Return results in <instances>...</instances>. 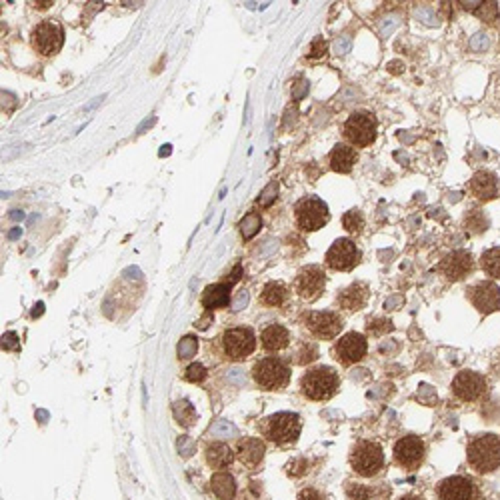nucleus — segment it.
Listing matches in <instances>:
<instances>
[{
	"mask_svg": "<svg viewBox=\"0 0 500 500\" xmlns=\"http://www.w3.org/2000/svg\"><path fill=\"white\" fill-rule=\"evenodd\" d=\"M466 456L476 472H494L500 466V437L496 434H479L469 442Z\"/></svg>",
	"mask_w": 500,
	"mask_h": 500,
	"instance_id": "f257e3e1",
	"label": "nucleus"
},
{
	"mask_svg": "<svg viewBox=\"0 0 500 500\" xmlns=\"http://www.w3.org/2000/svg\"><path fill=\"white\" fill-rule=\"evenodd\" d=\"M302 320H305V327H307L315 337L320 338V340H332V338H337L338 335H340L342 327H345L340 315L330 312V310H327V312L310 310V312H307V315L302 317Z\"/></svg>",
	"mask_w": 500,
	"mask_h": 500,
	"instance_id": "9b49d317",
	"label": "nucleus"
},
{
	"mask_svg": "<svg viewBox=\"0 0 500 500\" xmlns=\"http://www.w3.org/2000/svg\"><path fill=\"white\" fill-rule=\"evenodd\" d=\"M32 49L42 54V56H54L56 52H61L64 44V29L58 22L54 21H42L41 24L34 26L31 34Z\"/></svg>",
	"mask_w": 500,
	"mask_h": 500,
	"instance_id": "1a4fd4ad",
	"label": "nucleus"
},
{
	"mask_svg": "<svg viewBox=\"0 0 500 500\" xmlns=\"http://www.w3.org/2000/svg\"><path fill=\"white\" fill-rule=\"evenodd\" d=\"M368 300V286L364 282H354L350 285L348 288H345L340 295H338V302L340 307L347 308V310H360L364 308Z\"/></svg>",
	"mask_w": 500,
	"mask_h": 500,
	"instance_id": "5701e85b",
	"label": "nucleus"
},
{
	"mask_svg": "<svg viewBox=\"0 0 500 500\" xmlns=\"http://www.w3.org/2000/svg\"><path fill=\"white\" fill-rule=\"evenodd\" d=\"M394 460L402 469L417 470L424 460V442L420 437L409 434L394 444Z\"/></svg>",
	"mask_w": 500,
	"mask_h": 500,
	"instance_id": "2eb2a0df",
	"label": "nucleus"
},
{
	"mask_svg": "<svg viewBox=\"0 0 500 500\" xmlns=\"http://www.w3.org/2000/svg\"><path fill=\"white\" fill-rule=\"evenodd\" d=\"M452 392L462 402H476L486 392V378L472 370H462L452 380Z\"/></svg>",
	"mask_w": 500,
	"mask_h": 500,
	"instance_id": "4468645a",
	"label": "nucleus"
},
{
	"mask_svg": "<svg viewBox=\"0 0 500 500\" xmlns=\"http://www.w3.org/2000/svg\"><path fill=\"white\" fill-rule=\"evenodd\" d=\"M347 494L350 500H368L370 490L367 486H360V484H348Z\"/></svg>",
	"mask_w": 500,
	"mask_h": 500,
	"instance_id": "c9c22d12",
	"label": "nucleus"
},
{
	"mask_svg": "<svg viewBox=\"0 0 500 500\" xmlns=\"http://www.w3.org/2000/svg\"><path fill=\"white\" fill-rule=\"evenodd\" d=\"M300 388H302V394L310 400L325 402L337 394V390L340 388V378H338L335 368L318 367L308 370L302 377Z\"/></svg>",
	"mask_w": 500,
	"mask_h": 500,
	"instance_id": "f03ea898",
	"label": "nucleus"
},
{
	"mask_svg": "<svg viewBox=\"0 0 500 500\" xmlns=\"http://www.w3.org/2000/svg\"><path fill=\"white\" fill-rule=\"evenodd\" d=\"M472 270H474V260H472V255L469 250H454V252L444 256L439 265L440 275H444L452 282L462 280Z\"/></svg>",
	"mask_w": 500,
	"mask_h": 500,
	"instance_id": "f3484780",
	"label": "nucleus"
},
{
	"mask_svg": "<svg viewBox=\"0 0 500 500\" xmlns=\"http://www.w3.org/2000/svg\"><path fill=\"white\" fill-rule=\"evenodd\" d=\"M286 298H288V290H286V286L280 285V282H268V285L262 288V295H260L262 305L276 308L282 307L286 302Z\"/></svg>",
	"mask_w": 500,
	"mask_h": 500,
	"instance_id": "bb28decb",
	"label": "nucleus"
},
{
	"mask_svg": "<svg viewBox=\"0 0 500 500\" xmlns=\"http://www.w3.org/2000/svg\"><path fill=\"white\" fill-rule=\"evenodd\" d=\"M469 292L472 307L479 310L480 315H492L500 310V288L492 280H480L466 290Z\"/></svg>",
	"mask_w": 500,
	"mask_h": 500,
	"instance_id": "ddd939ff",
	"label": "nucleus"
},
{
	"mask_svg": "<svg viewBox=\"0 0 500 500\" xmlns=\"http://www.w3.org/2000/svg\"><path fill=\"white\" fill-rule=\"evenodd\" d=\"M325 286H327V275L325 270L317 265L305 266L298 270L295 280V290L296 295L300 298H305L308 302H315L318 300L322 292H325Z\"/></svg>",
	"mask_w": 500,
	"mask_h": 500,
	"instance_id": "9d476101",
	"label": "nucleus"
},
{
	"mask_svg": "<svg viewBox=\"0 0 500 500\" xmlns=\"http://www.w3.org/2000/svg\"><path fill=\"white\" fill-rule=\"evenodd\" d=\"M265 452L266 447L260 439H243L236 444L238 460L245 464L246 469H256L265 459Z\"/></svg>",
	"mask_w": 500,
	"mask_h": 500,
	"instance_id": "aec40b11",
	"label": "nucleus"
},
{
	"mask_svg": "<svg viewBox=\"0 0 500 500\" xmlns=\"http://www.w3.org/2000/svg\"><path fill=\"white\" fill-rule=\"evenodd\" d=\"M360 250L350 238H338L335 245L328 248L327 252V265L332 270H352L360 262Z\"/></svg>",
	"mask_w": 500,
	"mask_h": 500,
	"instance_id": "f8f14e48",
	"label": "nucleus"
},
{
	"mask_svg": "<svg viewBox=\"0 0 500 500\" xmlns=\"http://www.w3.org/2000/svg\"><path fill=\"white\" fill-rule=\"evenodd\" d=\"M260 226H262L260 216L256 215V213H248V215L245 216V220L240 223V233H243V238H245V240H250V238L260 230Z\"/></svg>",
	"mask_w": 500,
	"mask_h": 500,
	"instance_id": "2f4dec72",
	"label": "nucleus"
},
{
	"mask_svg": "<svg viewBox=\"0 0 500 500\" xmlns=\"http://www.w3.org/2000/svg\"><path fill=\"white\" fill-rule=\"evenodd\" d=\"M470 194L480 203H490L499 196V178L496 174L489 170H479L470 178Z\"/></svg>",
	"mask_w": 500,
	"mask_h": 500,
	"instance_id": "a211bd4d",
	"label": "nucleus"
},
{
	"mask_svg": "<svg viewBox=\"0 0 500 500\" xmlns=\"http://www.w3.org/2000/svg\"><path fill=\"white\" fill-rule=\"evenodd\" d=\"M298 500H325V496L317 489H305L298 494Z\"/></svg>",
	"mask_w": 500,
	"mask_h": 500,
	"instance_id": "ea45409f",
	"label": "nucleus"
},
{
	"mask_svg": "<svg viewBox=\"0 0 500 500\" xmlns=\"http://www.w3.org/2000/svg\"><path fill=\"white\" fill-rule=\"evenodd\" d=\"M378 123L374 114L352 113L345 123V138L357 148H367L377 141Z\"/></svg>",
	"mask_w": 500,
	"mask_h": 500,
	"instance_id": "0eeeda50",
	"label": "nucleus"
},
{
	"mask_svg": "<svg viewBox=\"0 0 500 500\" xmlns=\"http://www.w3.org/2000/svg\"><path fill=\"white\" fill-rule=\"evenodd\" d=\"M367 338L358 335V332H348L335 345V357H337L338 362L350 367V364H357L367 357Z\"/></svg>",
	"mask_w": 500,
	"mask_h": 500,
	"instance_id": "dca6fc26",
	"label": "nucleus"
},
{
	"mask_svg": "<svg viewBox=\"0 0 500 500\" xmlns=\"http://www.w3.org/2000/svg\"><path fill=\"white\" fill-rule=\"evenodd\" d=\"M51 4L52 2H34V6H36V9H49Z\"/></svg>",
	"mask_w": 500,
	"mask_h": 500,
	"instance_id": "79ce46f5",
	"label": "nucleus"
},
{
	"mask_svg": "<svg viewBox=\"0 0 500 500\" xmlns=\"http://www.w3.org/2000/svg\"><path fill=\"white\" fill-rule=\"evenodd\" d=\"M252 378L265 390H282L290 382V368L280 358H262L252 368Z\"/></svg>",
	"mask_w": 500,
	"mask_h": 500,
	"instance_id": "423d86ee",
	"label": "nucleus"
},
{
	"mask_svg": "<svg viewBox=\"0 0 500 500\" xmlns=\"http://www.w3.org/2000/svg\"><path fill=\"white\" fill-rule=\"evenodd\" d=\"M12 218H22V216H24V215H22V213H19V210H14V213H12Z\"/></svg>",
	"mask_w": 500,
	"mask_h": 500,
	"instance_id": "a18cd8bd",
	"label": "nucleus"
},
{
	"mask_svg": "<svg viewBox=\"0 0 500 500\" xmlns=\"http://www.w3.org/2000/svg\"><path fill=\"white\" fill-rule=\"evenodd\" d=\"M474 14H479L480 19H484L486 22H494L499 19V6L496 2H480Z\"/></svg>",
	"mask_w": 500,
	"mask_h": 500,
	"instance_id": "473e14b6",
	"label": "nucleus"
},
{
	"mask_svg": "<svg viewBox=\"0 0 500 500\" xmlns=\"http://www.w3.org/2000/svg\"><path fill=\"white\" fill-rule=\"evenodd\" d=\"M440 500H472L474 499V484L464 476H450L442 480L439 486Z\"/></svg>",
	"mask_w": 500,
	"mask_h": 500,
	"instance_id": "6ab92c4d",
	"label": "nucleus"
},
{
	"mask_svg": "<svg viewBox=\"0 0 500 500\" xmlns=\"http://www.w3.org/2000/svg\"><path fill=\"white\" fill-rule=\"evenodd\" d=\"M246 302H248V292H240L238 298L235 300V308H233V310H240V307L246 305Z\"/></svg>",
	"mask_w": 500,
	"mask_h": 500,
	"instance_id": "a19ab883",
	"label": "nucleus"
},
{
	"mask_svg": "<svg viewBox=\"0 0 500 500\" xmlns=\"http://www.w3.org/2000/svg\"><path fill=\"white\" fill-rule=\"evenodd\" d=\"M464 226L472 235H480L489 230V218L484 216L482 210H470L469 215L464 216Z\"/></svg>",
	"mask_w": 500,
	"mask_h": 500,
	"instance_id": "c756f323",
	"label": "nucleus"
},
{
	"mask_svg": "<svg viewBox=\"0 0 500 500\" xmlns=\"http://www.w3.org/2000/svg\"><path fill=\"white\" fill-rule=\"evenodd\" d=\"M300 429H302V422L295 412H276L265 422L266 439L272 440L278 447L296 442L300 437Z\"/></svg>",
	"mask_w": 500,
	"mask_h": 500,
	"instance_id": "20e7f679",
	"label": "nucleus"
},
{
	"mask_svg": "<svg viewBox=\"0 0 500 500\" xmlns=\"http://www.w3.org/2000/svg\"><path fill=\"white\" fill-rule=\"evenodd\" d=\"M388 330H392V322L390 320L377 318V320L368 322V332H372V335H382V332H388Z\"/></svg>",
	"mask_w": 500,
	"mask_h": 500,
	"instance_id": "e433bc0d",
	"label": "nucleus"
},
{
	"mask_svg": "<svg viewBox=\"0 0 500 500\" xmlns=\"http://www.w3.org/2000/svg\"><path fill=\"white\" fill-rule=\"evenodd\" d=\"M342 225L347 228L350 235H360L362 228H364V216L360 210H348L347 215L342 216Z\"/></svg>",
	"mask_w": 500,
	"mask_h": 500,
	"instance_id": "7c9ffc66",
	"label": "nucleus"
},
{
	"mask_svg": "<svg viewBox=\"0 0 500 500\" xmlns=\"http://www.w3.org/2000/svg\"><path fill=\"white\" fill-rule=\"evenodd\" d=\"M325 52H327V42L322 41V39H317L315 44H312V51L308 52V56H310V58H318V56H322Z\"/></svg>",
	"mask_w": 500,
	"mask_h": 500,
	"instance_id": "4c0bfd02",
	"label": "nucleus"
},
{
	"mask_svg": "<svg viewBox=\"0 0 500 500\" xmlns=\"http://www.w3.org/2000/svg\"><path fill=\"white\" fill-rule=\"evenodd\" d=\"M480 266L490 278H500V246L490 248L480 256Z\"/></svg>",
	"mask_w": 500,
	"mask_h": 500,
	"instance_id": "c85d7f7f",
	"label": "nucleus"
},
{
	"mask_svg": "<svg viewBox=\"0 0 500 500\" xmlns=\"http://www.w3.org/2000/svg\"><path fill=\"white\" fill-rule=\"evenodd\" d=\"M206 462L213 469H226L235 462V452L223 442H215L206 449Z\"/></svg>",
	"mask_w": 500,
	"mask_h": 500,
	"instance_id": "393cba45",
	"label": "nucleus"
},
{
	"mask_svg": "<svg viewBox=\"0 0 500 500\" xmlns=\"http://www.w3.org/2000/svg\"><path fill=\"white\" fill-rule=\"evenodd\" d=\"M358 154L352 146L348 144H337L330 153V168L335 173L348 174L352 170V166L357 164Z\"/></svg>",
	"mask_w": 500,
	"mask_h": 500,
	"instance_id": "4be33fe9",
	"label": "nucleus"
},
{
	"mask_svg": "<svg viewBox=\"0 0 500 500\" xmlns=\"http://www.w3.org/2000/svg\"><path fill=\"white\" fill-rule=\"evenodd\" d=\"M210 486L218 500H235L236 496V482L233 474L228 472H216L210 479Z\"/></svg>",
	"mask_w": 500,
	"mask_h": 500,
	"instance_id": "a878e982",
	"label": "nucleus"
},
{
	"mask_svg": "<svg viewBox=\"0 0 500 500\" xmlns=\"http://www.w3.org/2000/svg\"><path fill=\"white\" fill-rule=\"evenodd\" d=\"M223 352L228 360L240 362L246 357H250L256 348V337L252 328L236 327L228 328L223 332Z\"/></svg>",
	"mask_w": 500,
	"mask_h": 500,
	"instance_id": "6e6552de",
	"label": "nucleus"
},
{
	"mask_svg": "<svg viewBox=\"0 0 500 500\" xmlns=\"http://www.w3.org/2000/svg\"><path fill=\"white\" fill-rule=\"evenodd\" d=\"M196 348H198V342L194 337H184L178 345V358L180 360H186L196 354Z\"/></svg>",
	"mask_w": 500,
	"mask_h": 500,
	"instance_id": "72a5a7b5",
	"label": "nucleus"
},
{
	"mask_svg": "<svg viewBox=\"0 0 500 500\" xmlns=\"http://www.w3.org/2000/svg\"><path fill=\"white\" fill-rule=\"evenodd\" d=\"M260 342L268 352H280L290 345V332L282 325H270L262 330Z\"/></svg>",
	"mask_w": 500,
	"mask_h": 500,
	"instance_id": "412c9836",
	"label": "nucleus"
},
{
	"mask_svg": "<svg viewBox=\"0 0 500 500\" xmlns=\"http://www.w3.org/2000/svg\"><path fill=\"white\" fill-rule=\"evenodd\" d=\"M400 500H422L420 496H414V494H407V496H402Z\"/></svg>",
	"mask_w": 500,
	"mask_h": 500,
	"instance_id": "c03bdc74",
	"label": "nucleus"
},
{
	"mask_svg": "<svg viewBox=\"0 0 500 500\" xmlns=\"http://www.w3.org/2000/svg\"><path fill=\"white\" fill-rule=\"evenodd\" d=\"M350 464L357 474L364 476V479H370V476H377L378 472L384 466V452H382V447L378 442H372V440H362L358 442L352 454H350Z\"/></svg>",
	"mask_w": 500,
	"mask_h": 500,
	"instance_id": "7ed1b4c3",
	"label": "nucleus"
},
{
	"mask_svg": "<svg viewBox=\"0 0 500 500\" xmlns=\"http://www.w3.org/2000/svg\"><path fill=\"white\" fill-rule=\"evenodd\" d=\"M184 378H186L188 382H203L206 378V368L203 367V364H198V362H193L190 367L186 368Z\"/></svg>",
	"mask_w": 500,
	"mask_h": 500,
	"instance_id": "f704fd0d",
	"label": "nucleus"
},
{
	"mask_svg": "<svg viewBox=\"0 0 500 500\" xmlns=\"http://www.w3.org/2000/svg\"><path fill=\"white\" fill-rule=\"evenodd\" d=\"M230 282H218V285L208 286L203 295V307L206 310H215V308H225L230 302Z\"/></svg>",
	"mask_w": 500,
	"mask_h": 500,
	"instance_id": "b1692460",
	"label": "nucleus"
},
{
	"mask_svg": "<svg viewBox=\"0 0 500 500\" xmlns=\"http://www.w3.org/2000/svg\"><path fill=\"white\" fill-rule=\"evenodd\" d=\"M296 226L305 233H315L318 228L327 225L328 218V206L325 200H320L318 196H305L300 198L295 206Z\"/></svg>",
	"mask_w": 500,
	"mask_h": 500,
	"instance_id": "39448f33",
	"label": "nucleus"
},
{
	"mask_svg": "<svg viewBox=\"0 0 500 500\" xmlns=\"http://www.w3.org/2000/svg\"><path fill=\"white\" fill-rule=\"evenodd\" d=\"M19 235H21V228H14L11 235H9V238H11V240H12V238H16V236H19Z\"/></svg>",
	"mask_w": 500,
	"mask_h": 500,
	"instance_id": "37998d69",
	"label": "nucleus"
},
{
	"mask_svg": "<svg viewBox=\"0 0 500 500\" xmlns=\"http://www.w3.org/2000/svg\"><path fill=\"white\" fill-rule=\"evenodd\" d=\"M173 412L176 422H178L180 427H184V429H190L194 422H196V410H194V407L188 400H178V402H174Z\"/></svg>",
	"mask_w": 500,
	"mask_h": 500,
	"instance_id": "cd10ccee",
	"label": "nucleus"
},
{
	"mask_svg": "<svg viewBox=\"0 0 500 500\" xmlns=\"http://www.w3.org/2000/svg\"><path fill=\"white\" fill-rule=\"evenodd\" d=\"M275 190H278V183H270L268 186L265 188V193H262V196H260V205L262 206H268L270 205V200L275 198V196H268L270 193H275Z\"/></svg>",
	"mask_w": 500,
	"mask_h": 500,
	"instance_id": "58836bf2",
	"label": "nucleus"
}]
</instances>
